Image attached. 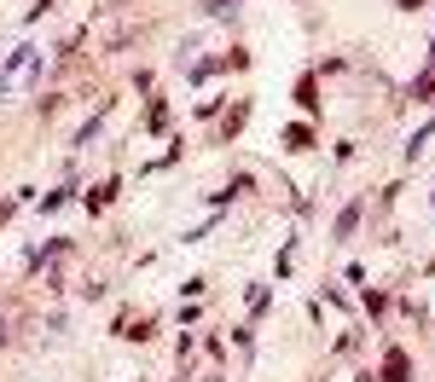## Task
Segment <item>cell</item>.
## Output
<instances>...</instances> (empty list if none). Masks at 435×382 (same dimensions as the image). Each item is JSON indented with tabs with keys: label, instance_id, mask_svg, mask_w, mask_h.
<instances>
[{
	"label": "cell",
	"instance_id": "9c48e42d",
	"mask_svg": "<svg viewBox=\"0 0 435 382\" xmlns=\"http://www.w3.org/2000/svg\"><path fill=\"white\" fill-rule=\"evenodd\" d=\"M238 6V0H209V12H232Z\"/></svg>",
	"mask_w": 435,
	"mask_h": 382
},
{
	"label": "cell",
	"instance_id": "52a82bcc",
	"mask_svg": "<svg viewBox=\"0 0 435 382\" xmlns=\"http://www.w3.org/2000/svg\"><path fill=\"white\" fill-rule=\"evenodd\" d=\"M169 122V110H163V98H151V105H145V128H163Z\"/></svg>",
	"mask_w": 435,
	"mask_h": 382
},
{
	"label": "cell",
	"instance_id": "ba28073f",
	"mask_svg": "<svg viewBox=\"0 0 435 382\" xmlns=\"http://www.w3.org/2000/svg\"><path fill=\"white\" fill-rule=\"evenodd\" d=\"M244 116H250V105H238V110L227 116V128H221V134H227V139H232V134H238V128H244Z\"/></svg>",
	"mask_w": 435,
	"mask_h": 382
},
{
	"label": "cell",
	"instance_id": "8992f818",
	"mask_svg": "<svg viewBox=\"0 0 435 382\" xmlns=\"http://www.w3.org/2000/svg\"><path fill=\"white\" fill-rule=\"evenodd\" d=\"M284 145H290V151H308V145H314V128H290Z\"/></svg>",
	"mask_w": 435,
	"mask_h": 382
},
{
	"label": "cell",
	"instance_id": "5b68a950",
	"mask_svg": "<svg viewBox=\"0 0 435 382\" xmlns=\"http://www.w3.org/2000/svg\"><path fill=\"white\" fill-rule=\"evenodd\" d=\"M110 197H117V180H105V186H93V191H87V209H105Z\"/></svg>",
	"mask_w": 435,
	"mask_h": 382
},
{
	"label": "cell",
	"instance_id": "6da1fadb",
	"mask_svg": "<svg viewBox=\"0 0 435 382\" xmlns=\"http://www.w3.org/2000/svg\"><path fill=\"white\" fill-rule=\"evenodd\" d=\"M35 64H41V46H18V53L0 64V98L18 87V81H29V70H35Z\"/></svg>",
	"mask_w": 435,
	"mask_h": 382
},
{
	"label": "cell",
	"instance_id": "277c9868",
	"mask_svg": "<svg viewBox=\"0 0 435 382\" xmlns=\"http://www.w3.org/2000/svg\"><path fill=\"white\" fill-rule=\"evenodd\" d=\"M360 214H366V203H348L343 214H336V238H348V232L360 226Z\"/></svg>",
	"mask_w": 435,
	"mask_h": 382
},
{
	"label": "cell",
	"instance_id": "7a4b0ae2",
	"mask_svg": "<svg viewBox=\"0 0 435 382\" xmlns=\"http://www.w3.org/2000/svg\"><path fill=\"white\" fill-rule=\"evenodd\" d=\"M383 382H412V359L400 347H389V359H383Z\"/></svg>",
	"mask_w": 435,
	"mask_h": 382
},
{
	"label": "cell",
	"instance_id": "30bf717a",
	"mask_svg": "<svg viewBox=\"0 0 435 382\" xmlns=\"http://www.w3.org/2000/svg\"><path fill=\"white\" fill-rule=\"evenodd\" d=\"M395 6H400V12H418V6H424V0H395Z\"/></svg>",
	"mask_w": 435,
	"mask_h": 382
},
{
	"label": "cell",
	"instance_id": "3957f363",
	"mask_svg": "<svg viewBox=\"0 0 435 382\" xmlns=\"http://www.w3.org/2000/svg\"><path fill=\"white\" fill-rule=\"evenodd\" d=\"M296 105H302V110H319V81H314V76L296 81Z\"/></svg>",
	"mask_w": 435,
	"mask_h": 382
}]
</instances>
